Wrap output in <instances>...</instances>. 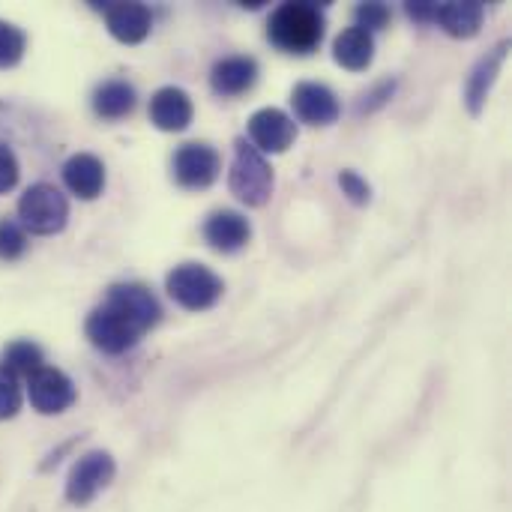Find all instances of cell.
Instances as JSON below:
<instances>
[{"instance_id":"cell-28","label":"cell","mask_w":512,"mask_h":512,"mask_svg":"<svg viewBox=\"0 0 512 512\" xmlns=\"http://www.w3.org/2000/svg\"><path fill=\"white\" fill-rule=\"evenodd\" d=\"M15 183H18V159L12 153V147L0 144V195L15 189Z\"/></svg>"},{"instance_id":"cell-16","label":"cell","mask_w":512,"mask_h":512,"mask_svg":"<svg viewBox=\"0 0 512 512\" xmlns=\"http://www.w3.org/2000/svg\"><path fill=\"white\" fill-rule=\"evenodd\" d=\"M108 33L123 45H138L153 30V15L144 3H114L105 9Z\"/></svg>"},{"instance_id":"cell-9","label":"cell","mask_w":512,"mask_h":512,"mask_svg":"<svg viewBox=\"0 0 512 512\" xmlns=\"http://www.w3.org/2000/svg\"><path fill=\"white\" fill-rule=\"evenodd\" d=\"M297 138V123L282 108H261L249 117V144L261 153H285Z\"/></svg>"},{"instance_id":"cell-8","label":"cell","mask_w":512,"mask_h":512,"mask_svg":"<svg viewBox=\"0 0 512 512\" xmlns=\"http://www.w3.org/2000/svg\"><path fill=\"white\" fill-rule=\"evenodd\" d=\"M27 396H30V405L33 411L45 414V417H54V414H63L75 405V384L69 375H63L60 369L54 366H42L39 372H33L27 378Z\"/></svg>"},{"instance_id":"cell-6","label":"cell","mask_w":512,"mask_h":512,"mask_svg":"<svg viewBox=\"0 0 512 512\" xmlns=\"http://www.w3.org/2000/svg\"><path fill=\"white\" fill-rule=\"evenodd\" d=\"M114 474H117V462H114V456L108 450H90V453H84L72 465V471L66 477V501L72 507L93 504L96 495L111 486Z\"/></svg>"},{"instance_id":"cell-14","label":"cell","mask_w":512,"mask_h":512,"mask_svg":"<svg viewBox=\"0 0 512 512\" xmlns=\"http://www.w3.org/2000/svg\"><path fill=\"white\" fill-rule=\"evenodd\" d=\"M204 240L222 252V255H234L240 252L249 240H252V225L243 213L237 210H216L207 216L204 222Z\"/></svg>"},{"instance_id":"cell-19","label":"cell","mask_w":512,"mask_h":512,"mask_svg":"<svg viewBox=\"0 0 512 512\" xmlns=\"http://www.w3.org/2000/svg\"><path fill=\"white\" fill-rule=\"evenodd\" d=\"M333 57L342 69L348 72H363L375 60V36L366 33L363 27H345L336 42H333Z\"/></svg>"},{"instance_id":"cell-2","label":"cell","mask_w":512,"mask_h":512,"mask_svg":"<svg viewBox=\"0 0 512 512\" xmlns=\"http://www.w3.org/2000/svg\"><path fill=\"white\" fill-rule=\"evenodd\" d=\"M228 189L246 207H264L273 198V189H276L273 165L246 138L234 141V162L228 171Z\"/></svg>"},{"instance_id":"cell-10","label":"cell","mask_w":512,"mask_h":512,"mask_svg":"<svg viewBox=\"0 0 512 512\" xmlns=\"http://www.w3.org/2000/svg\"><path fill=\"white\" fill-rule=\"evenodd\" d=\"M108 306L120 309L126 318H132L144 333L153 330L159 321H162V306L156 300V294L147 288V285H138V282H120V285H111L108 288V297H105Z\"/></svg>"},{"instance_id":"cell-23","label":"cell","mask_w":512,"mask_h":512,"mask_svg":"<svg viewBox=\"0 0 512 512\" xmlns=\"http://www.w3.org/2000/svg\"><path fill=\"white\" fill-rule=\"evenodd\" d=\"M27 249V234L18 222L12 219H0V258L3 261H15L21 258Z\"/></svg>"},{"instance_id":"cell-24","label":"cell","mask_w":512,"mask_h":512,"mask_svg":"<svg viewBox=\"0 0 512 512\" xmlns=\"http://www.w3.org/2000/svg\"><path fill=\"white\" fill-rule=\"evenodd\" d=\"M21 411V384L0 366V420H12Z\"/></svg>"},{"instance_id":"cell-3","label":"cell","mask_w":512,"mask_h":512,"mask_svg":"<svg viewBox=\"0 0 512 512\" xmlns=\"http://www.w3.org/2000/svg\"><path fill=\"white\" fill-rule=\"evenodd\" d=\"M18 219H21V228L30 234H39V237L60 234L69 222V201L57 186L33 183L18 201Z\"/></svg>"},{"instance_id":"cell-7","label":"cell","mask_w":512,"mask_h":512,"mask_svg":"<svg viewBox=\"0 0 512 512\" xmlns=\"http://www.w3.org/2000/svg\"><path fill=\"white\" fill-rule=\"evenodd\" d=\"M222 171V159L210 144H183L171 159V174L183 189H207L216 183Z\"/></svg>"},{"instance_id":"cell-29","label":"cell","mask_w":512,"mask_h":512,"mask_svg":"<svg viewBox=\"0 0 512 512\" xmlns=\"http://www.w3.org/2000/svg\"><path fill=\"white\" fill-rule=\"evenodd\" d=\"M405 12L417 21V24H432V12H435V3L429 0H417V3H408Z\"/></svg>"},{"instance_id":"cell-22","label":"cell","mask_w":512,"mask_h":512,"mask_svg":"<svg viewBox=\"0 0 512 512\" xmlns=\"http://www.w3.org/2000/svg\"><path fill=\"white\" fill-rule=\"evenodd\" d=\"M27 48V36L21 27L0 21V69H12L15 63H21Z\"/></svg>"},{"instance_id":"cell-5","label":"cell","mask_w":512,"mask_h":512,"mask_svg":"<svg viewBox=\"0 0 512 512\" xmlns=\"http://www.w3.org/2000/svg\"><path fill=\"white\" fill-rule=\"evenodd\" d=\"M84 333H87L93 348H99L102 354H111V357L132 351L144 336V330L132 318H126L120 309H114L108 303H102L99 309H93L87 315Z\"/></svg>"},{"instance_id":"cell-26","label":"cell","mask_w":512,"mask_h":512,"mask_svg":"<svg viewBox=\"0 0 512 512\" xmlns=\"http://www.w3.org/2000/svg\"><path fill=\"white\" fill-rule=\"evenodd\" d=\"M339 186H342V192L348 195V201L357 204V207H366V204L372 201V186H369L366 177H360L357 171H342V174H339Z\"/></svg>"},{"instance_id":"cell-21","label":"cell","mask_w":512,"mask_h":512,"mask_svg":"<svg viewBox=\"0 0 512 512\" xmlns=\"http://www.w3.org/2000/svg\"><path fill=\"white\" fill-rule=\"evenodd\" d=\"M6 372H12L15 378H30L33 372H39L45 366L42 360V348L27 342V339H18L12 345H6L3 351V363H0Z\"/></svg>"},{"instance_id":"cell-13","label":"cell","mask_w":512,"mask_h":512,"mask_svg":"<svg viewBox=\"0 0 512 512\" xmlns=\"http://www.w3.org/2000/svg\"><path fill=\"white\" fill-rule=\"evenodd\" d=\"M195 117L192 96L183 87H159L150 96V123L159 132H183Z\"/></svg>"},{"instance_id":"cell-15","label":"cell","mask_w":512,"mask_h":512,"mask_svg":"<svg viewBox=\"0 0 512 512\" xmlns=\"http://www.w3.org/2000/svg\"><path fill=\"white\" fill-rule=\"evenodd\" d=\"M255 81H258V63L255 57L246 54L222 57L210 69V87L219 96H243L246 90L255 87Z\"/></svg>"},{"instance_id":"cell-4","label":"cell","mask_w":512,"mask_h":512,"mask_svg":"<svg viewBox=\"0 0 512 512\" xmlns=\"http://www.w3.org/2000/svg\"><path fill=\"white\" fill-rule=\"evenodd\" d=\"M165 291L177 306L189 312H204L222 300L225 282L204 264H180L168 273Z\"/></svg>"},{"instance_id":"cell-1","label":"cell","mask_w":512,"mask_h":512,"mask_svg":"<svg viewBox=\"0 0 512 512\" xmlns=\"http://www.w3.org/2000/svg\"><path fill=\"white\" fill-rule=\"evenodd\" d=\"M324 27H327V21H324L321 6L294 0V3H282L279 9H273V15L267 21V39L279 51L303 57L321 45Z\"/></svg>"},{"instance_id":"cell-17","label":"cell","mask_w":512,"mask_h":512,"mask_svg":"<svg viewBox=\"0 0 512 512\" xmlns=\"http://www.w3.org/2000/svg\"><path fill=\"white\" fill-rule=\"evenodd\" d=\"M483 15H486V6L480 0H465V3L450 0V3H435L432 24H438L453 39H471L480 33Z\"/></svg>"},{"instance_id":"cell-25","label":"cell","mask_w":512,"mask_h":512,"mask_svg":"<svg viewBox=\"0 0 512 512\" xmlns=\"http://www.w3.org/2000/svg\"><path fill=\"white\" fill-rule=\"evenodd\" d=\"M354 18H357V27H363L366 33H375L390 24V6L387 3H360L354 9Z\"/></svg>"},{"instance_id":"cell-18","label":"cell","mask_w":512,"mask_h":512,"mask_svg":"<svg viewBox=\"0 0 512 512\" xmlns=\"http://www.w3.org/2000/svg\"><path fill=\"white\" fill-rule=\"evenodd\" d=\"M63 183L81 201H93L105 189V165L93 153H75L63 165Z\"/></svg>"},{"instance_id":"cell-11","label":"cell","mask_w":512,"mask_h":512,"mask_svg":"<svg viewBox=\"0 0 512 512\" xmlns=\"http://www.w3.org/2000/svg\"><path fill=\"white\" fill-rule=\"evenodd\" d=\"M507 54H510V39L498 42L492 51H486L474 63V69H471V75L465 81V96H462L465 105H468V111H471V117H480L483 114V108L489 102V93H492V87H495V81L501 75V66H504Z\"/></svg>"},{"instance_id":"cell-27","label":"cell","mask_w":512,"mask_h":512,"mask_svg":"<svg viewBox=\"0 0 512 512\" xmlns=\"http://www.w3.org/2000/svg\"><path fill=\"white\" fill-rule=\"evenodd\" d=\"M396 87H399V81H396V78H387V81L375 84V87H372V90H369V93L360 99V105H357V114H372V111L384 108V105L393 99Z\"/></svg>"},{"instance_id":"cell-20","label":"cell","mask_w":512,"mask_h":512,"mask_svg":"<svg viewBox=\"0 0 512 512\" xmlns=\"http://www.w3.org/2000/svg\"><path fill=\"white\" fill-rule=\"evenodd\" d=\"M135 87L123 78H111V81H102L96 90H93V111L102 117V120H120L126 114L135 111Z\"/></svg>"},{"instance_id":"cell-12","label":"cell","mask_w":512,"mask_h":512,"mask_svg":"<svg viewBox=\"0 0 512 512\" xmlns=\"http://www.w3.org/2000/svg\"><path fill=\"white\" fill-rule=\"evenodd\" d=\"M294 114L309 126H333L342 114L339 96L318 81H300L291 93Z\"/></svg>"}]
</instances>
